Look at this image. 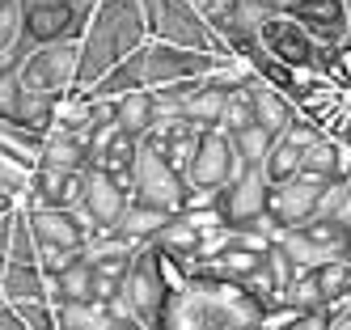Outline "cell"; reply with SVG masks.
I'll return each instance as SVG.
<instances>
[{
    "instance_id": "6da1fadb",
    "label": "cell",
    "mask_w": 351,
    "mask_h": 330,
    "mask_svg": "<svg viewBox=\"0 0 351 330\" xmlns=\"http://www.w3.org/2000/svg\"><path fill=\"white\" fill-rule=\"evenodd\" d=\"M144 43H148V21H144L140 0H97L85 30H81V76H77V85L81 89L97 85L119 60H128Z\"/></svg>"
},
{
    "instance_id": "7a4b0ae2",
    "label": "cell",
    "mask_w": 351,
    "mask_h": 330,
    "mask_svg": "<svg viewBox=\"0 0 351 330\" xmlns=\"http://www.w3.org/2000/svg\"><path fill=\"white\" fill-rule=\"evenodd\" d=\"M182 284H186V275L173 267L153 241H148V246L136 254L128 279H123L119 300H123V309H128L136 322H144L148 330H165L169 300H173V292H178Z\"/></svg>"
},
{
    "instance_id": "3957f363",
    "label": "cell",
    "mask_w": 351,
    "mask_h": 330,
    "mask_svg": "<svg viewBox=\"0 0 351 330\" xmlns=\"http://www.w3.org/2000/svg\"><path fill=\"white\" fill-rule=\"evenodd\" d=\"M81 76V38L34 43L17 60V81L34 97H64Z\"/></svg>"
},
{
    "instance_id": "277c9868",
    "label": "cell",
    "mask_w": 351,
    "mask_h": 330,
    "mask_svg": "<svg viewBox=\"0 0 351 330\" xmlns=\"http://www.w3.org/2000/svg\"><path fill=\"white\" fill-rule=\"evenodd\" d=\"M30 212V228L38 241V263L43 271H64L72 259H81L85 246L93 241V228L85 224V216L77 208H26Z\"/></svg>"
},
{
    "instance_id": "5b68a950",
    "label": "cell",
    "mask_w": 351,
    "mask_h": 330,
    "mask_svg": "<svg viewBox=\"0 0 351 330\" xmlns=\"http://www.w3.org/2000/svg\"><path fill=\"white\" fill-rule=\"evenodd\" d=\"M237 169H241V157L233 148V136L224 132V127H208V132L199 136V144H195V157L182 169L186 187H191L186 208H195V203H212V195L229 187V178Z\"/></svg>"
},
{
    "instance_id": "8992f818",
    "label": "cell",
    "mask_w": 351,
    "mask_h": 330,
    "mask_svg": "<svg viewBox=\"0 0 351 330\" xmlns=\"http://www.w3.org/2000/svg\"><path fill=\"white\" fill-rule=\"evenodd\" d=\"M140 9L148 21V38H165V43L195 47V51H220L208 17L191 0H140ZM220 56H229V51H220Z\"/></svg>"
},
{
    "instance_id": "52a82bcc",
    "label": "cell",
    "mask_w": 351,
    "mask_h": 330,
    "mask_svg": "<svg viewBox=\"0 0 351 330\" xmlns=\"http://www.w3.org/2000/svg\"><path fill=\"white\" fill-rule=\"evenodd\" d=\"M258 47L271 60L288 64L292 72H322V60H326V47L292 13H284V5L258 25Z\"/></svg>"
},
{
    "instance_id": "ba28073f",
    "label": "cell",
    "mask_w": 351,
    "mask_h": 330,
    "mask_svg": "<svg viewBox=\"0 0 351 330\" xmlns=\"http://www.w3.org/2000/svg\"><path fill=\"white\" fill-rule=\"evenodd\" d=\"M267 199H271V182L263 165H241L229 187L212 195V208L220 212L224 224L233 228H254V224H271L267 220ZM275 228V224H271Z\"/></svg>"
},
{
    "instance_id": "9c48e42d",
    "label": "cell",
    "mask_w": 351,
    "mask_h": 330,
    "mask_svg": "<svg viewBox=\"0 0 351 330\" xmlns=\"http://www.w3.org/2000/svg\"><path fill=\"white\" fill-rule=\"evenodd\" d=\"M132 199L136 203H148V208H161L169 216L186 212L191 203V187L182 169H173L165 157H157L153 148L140 140V161H136V178H132Z\"/></svg>"
},
{
    "instance_id": "30bf717a",
    "label": "cell",
    "mask_w": 351,
    "mask_h": 330,
    "mask_svg": "<svg viewBox=\"0 0 351 330\" xmlns=\"http://www.w3.org/2000/svg\"><path fill=\"white\" fill-rule=\"evenodd\" d=\"M335 178H322V174H309L300 169L288 182L271 187V199H267V220L275 224V233L284 228H300L305 220L322 216V203H326V191H330Z\"/></svg>"
},
{
    "instance_id": "8fae6325",
    "label": "cell",
    "mask_w": 351,
    "mask_h": 330,
    "mask_svg": "<svg viewBox=\"0 0 351 330\" xmlns=\"http://www.w3.org/2000/svg\"><path fill=\"white\" fill-rule=\"evenodd\" d=\"M296 267H317V263H330V259H343L347 254V224L335 220V216H313L305 220L300 228H284V233H275Z\"/></svg>"
},
{
    "instance_id": "7c38bea8",
    "label": "cell",
    "mask_w": 351,
    "mask_h": 330,
    "mask_svg": "<svg viewBox=\"0 0 351 330\" xmlns=\"http://www.w3.org/2000/svg\"><path fill=\"white\" fill-rule=\"evenodd\" d=\"M132 208V191L119 182V178H110L106 169H93L89 165V178H85V195L77 203V212L85 216V224L97 233H114V228L123 224V216H128Z\"/></svg>"
},
{
    "instance_id": "4fadbf2b",
    "label": "cell",
    "mask_w": 351,
    "mask_h": 330,
    "mask_svg": "<svg viewBox=\"0 0 351 330\" xmlns=\"http://www.w3.org/2000/svg\"><path fill=\"white\" fill-rule=\"evenodd\" d=\"M89 148H93V169H106L110 178H119L123 187L132 191V178H136V161H140V136L123 132V127L110 119L102 127H93L89 136Z\"/></svg>"
},
{
    "instance_id": "5bb4252c",
    "label": "cell",
    "mask_w": 351,
    "mask_h": 330,
    "mask_svg": "<svg viewBox=\"0 0 351 330\" xmlns=\"http://www.w3.org/2000/svg\"><path fill=\"white\" fill-rule=\"evenodd\" d=\"M284 13H292L326 51H335L351 38L347 0H284Z\"/></svg>"
},
{
    "instance_id": "9a60e30c",
    "label": "cell",
    "mask_w": 351,
    "mask_h": 330,
    "mask_svg": "<svg viewBox=\"0 0 351 330\" xmlns=\"http://www.w3.org/2000/svg\"><path fill=\"white\" fill-rule=\"evenodd\" d=\"M204 132H208V127H199V123H191L182 115H165V119L153 123V132L144 136V144L153 148L157 157H165L173 169H186V161L195 157V144H199Z\"/></svg>"
},
{
    "instance_id": "2e32d148",
    "label": "cell",
    "mask_w": 351,
    "mask_h": 330,
    "mask_svg": "<svg viewBox=\"0 0 351 330\" xmlns=\"http://www.w3.org/2000/svg\"><path fill=\"white\" fill-rule=\"evenodd\" d=\"M0 300L26 305V300H56L51 271H43V263H9L5 279H0Z\"/></svg>"
},
{
    "instance_id": "e0dca14e",
    "label": "cell",
    "mask_w": 351,
    "mask_h": 330,
    "mask_svg": "<svg viewBox=\"0 0 351 330\" xmlns=\"http://www.w3.org/2000/svg\"><path fill=\"white\" fill-rule=\"evenodd\" d=\"M93 161V148L85 132H64V127H51L43 136L38 148V165H56V169H89Z\"/></svg>"
},
{
    "instance_id": "ac0fdd59",
    "label": "cell",
    "mask_w": 351,
    "mask_h": 330,
    "mask_svg": "<svg viewBox=\"0 0 351 330\" xmlns=\"http://www.w3.org/2000/svg\"><path fill=\"white\" fill-rule=\"evenodd\" d=\"M254 119L267 127V132H288V127L300 119V106H296V97H288L284 89H275L271 81H263V76H254Z\"/></svg>"
},
{
    "instance_id": "d6986e66",
    "label": "cell",
    "mask_w": 351,
    "mask_h": 330,
    "mask_svg": "<svg viewBox=\"0 0 351 330\" xmlns=\"http://www.w3.org/2000/svg\"><path fill=\"white\" fill-rule=\"evenodd\" d=\"M161 119V106H157V93L148 89V85H140V89H132V93H123V97H114V123L123 127V132H132V136H148L153 132V123Z\"/></svg>"
},
{
    "instance_id": "ffe728a7",
    "label": "cell",
    "mask_w": 351,
    "mask_h": 330,
    "mask_svg": "<svg viewBox=\"0 0 351 330\" xmlns=\"http://www.w3.org/2000/svg\"><path fill=\"white\" fill-rule=\"evenodd\" d=\"M51 284H56V305L60 300H97V275H93L89 254H81L64 271H56Z\"/></svg>"
},
{
    "instance_id": "44dd1931",
    "label": "cell",
    "mask_w": 351,
    "mask_h": 330,
    "mask_svg": "<svg viewBox=\"0 0 351 330\" xmlns=\"http://www.w3.org/2000/svg\"><path fill=\"white\" fill-rule=\"evenodd\" d=\"M30 51L21 0H0V64H17Z\"/></svg>"
},
{
    "instance_id": "7402d4cb",
    "label": "cell",
    "mask_w": 351,
    "mask_h": 330,
    "mask_svg": "<svg viewBox=\"0 0 351 330\" xmlns=\"http://www.w3.org/2000/svg\"><path fill=\"white\" fill-rule=\"evenodd\" d=\"M165 224H169V212L148 208V203H136V199H132V208H128V216H123L119 233L132 237V241H140V246H148V241H157V233H161Z\"/></svg>"
},
{
    "instance_id": "603a6c76",
    "label": "cell",
    "mask_w": 351,
    "mask_h": 330,
    "mask_svg": "<svg viewBox=\"0 0 351 330\" xmlns=\"http://www.w3.org/2000/svg\"><path fill=\"white\" fill-rule=\"evenodd\" d=\"M250 81H254V76H250ZM250 81L229 85V97H224V119H220L224 132H241V127L258 123L254 119V85H250Z\"/></svg>"
},
{
    "instance_id": "cb8c5ba5",
    "label": "cell",
    "mask_w": 351,
    "mask_h": 330,
    "mask_svg": "<svg viewBox=\"0 0 351 330\" xmlns=\"http://www.w3.org/2000/svg\"><path fill=\"white\" fill-rule=\"evenodd\" d=\"M229 136H233V148H237L241 165H263L267 152H271V144H275V132H267L263 123H250V127H241V132H229Z\"/></svg>"
},
{
    "instance_id": "d4e9b609",
    "label": "cell",
    "mask_w": 351,
    "mask_h": 330,
    "mask_svg": "<svg viewBox=\"0 0 351 330\" xmlns=\"http://www.w3.org/2000/svg\"><path fill=\"white\" fill-rule=\"evenodd\" d=\"M0 330H30V326H26V318H21L13 305L0 300Z\"/></svg>"
},
{
    "instance_id": "484cf974",
    "label": "cell",
    "mask_w": 351,
    "mask_h": 330,
    "mask_svg": "<svg viewBox=\"0 0 351 330\" xmlns=\"http://www.w3.org/2000/svg\"><path fill=\"white\" fill-rule=\"evenodd\" d=\"M191 5H195V9H199V13H204V17H208V13H212V9H216V5H220V0H191Z\"/></svg>"
},
{
    "instance_id": "4316f807",
    "label": "cell",
    "mask_w": 351,
    "mask_h": 330,
    "mask_svg": "<svg viewBox=\"0 0 351 330\" xmlns=\"http://www.w3.org/2000/svg\"><path fill=\"white\" fill-rule=\"evenodd\" d=\"M5 267H9V254H5V246H0V279H5Z\"/></svg>"
},
{
    "instance_id": "83f0119b",
    "label": "cell",
    "mask_w": 351,
    "mask_h": 330,
    "mask_svg": "<svg viewBox=\"0 0 351 330\" xmlns=\"http://www.w3.org/2000/svg\"><path fill=\"white\" fill-rule=\"evenodd\" d=\"M343 259H347V263H351V228H347V254H343Z\"/></svg>"
},
{
    "instance_id": "f1b7e54d",
    "label": "cell",
    "mask_w": 351,
    "mask_h": 330,
    "mask_svg": "<svg viewBox=\"0 0 351 330\" xmlns=\"http://www.w3.org/2000/svg\"><path fill=\"white\" fill-rule=\"evenodd\" d=\"M347 21H351V0H347ZM347 43H351V38H347Z\"/></svg>"
}]
</instances>
